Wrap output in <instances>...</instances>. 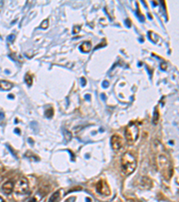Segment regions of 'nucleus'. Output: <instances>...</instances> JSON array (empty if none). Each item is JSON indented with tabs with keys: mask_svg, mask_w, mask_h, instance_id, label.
<instances>
[{
	"mask_svg": "<svg viewBox=\"0 0 179 202\" xmlns=\"http://www.w3.org/2000/svg\"><path fill=\"white\" fill-rule=\"evenodd\" d=\"M137 166V162L135 157L129 152H126L123 155L121 158V170L122 173L125 176L133 173Z\"/></svg>",
	"mask_w": 179,
	"mask_h": 202,
	"instance_id": "f257e3e1",
	"label": "nucleus"
},
{
	"mask_svg": "<svg viewBox=\"0 0 179 202\" xmlns=\"http://www.w3.org/2000/svg\"><path fill=\"white\" fill-rule=\"evenodd\" d=\"M157 162H158V168H159L162 175L167 180L170 179L173 171H172V165L170 164V161H169L167 155L164 153L158 154V157H157Z\"/></svg>",
	"mask_w": 179,
	"mask_h": 202,
	"instance_id": "f03ea898",
	"label": "nucleus"
},
{
	"mask_svg": "<svg viewBox=\"0 0 179 202\" xmlns=\"http://www.w3.org/2000/svg\"><path fill=\"white\" fill-rule=\"evenodd\" d=\"M125 138L129 143H134L139 137V128L136 124L131 122L125 129L124 131Z\"/></svg>",
	"mask_w": 179,
	"mask_h": 202,
	"instance_id": "7ed1b4c3",
	"label": "nucleus"
},
{
	"mask_svg": "<svg viewBox=\"0 0 179 202\" xmlns=\"http://www.w3.org/2000/svg\"><path fill=\"white\" fill-rule=\"evenodd\" d=\"M15 191L16 194L19 195H24L29 191V181L26 178H21L19 181H17L15 188Z\"/></svg>",
	"mask_w": 179,
	"mask_h": 202,
	"instance_id": "20e7f679",
	"label": "nucleus"
},
{
	"mask_svg": "<svg viewBox=\"0 0 179 202\" xmlns=\"http://www.w3.org/2000/svg\"><path fill=\"white\" fill-rule=\"evenodd\" d=\"M96 191L103 196H109L111 193L110 188L105 180H99L96 184Z\"/></svg>",
	"mask_w": 179,
	"mask_h": 202,
	"instance_id": "39448f33",
	"label": "nucleus"
},
{
	"mask_svg": "<svg viewBox=\"0 0 179 202\" xmlns=\"http://www.w3.org/2000/svg\"><path fill=\"white\" fill-rule=\"evenodd\" d=\"M124 146V141L123 139V138L117 134H115L112 136L111 138V147L113 148V150L115 151H119L121 150Z\"/></svg>",
	"mask_w": 179,
	"mask_h": 202,
	"instance_id": "423d86ee",
	"label": "nucleus"
},
{
	"mask_svg": "<svg viewBox=\"0 0 179 202\" xmlns=\"http://www.w3.org/2000/svg\"><path fill=\"white\" fill-rule=\"evenodd\" d=\"M14 188H15V185H14V182L12 181H7L2 185V189H3L4 193H6L7 195L11 194L13 192Z\"/></svg>",
	"mask_w": 179,
	"mask_h": 202,
	"instance_id": "0eeeda50",
	"label": "nucleus"
},
{
	"mask_svg": "<svg viewBox=\"0 0 179 202\" xmlns=\"http://www.w3.org/2000/svg\"><path fill=\"white\" fill-rule=\"evenodd\" d=\"M13 87V84L8 82V81H5V80H1L0 81V89L4 90V91H8Z\"/></svg>",
	"mask_w": 179,
	"mask_h": 202,
	"instance_id": "6e6552de",
	"label": "nucleus"
},
{
	"mask_svg": "<svg viewBox=\"0 0 179 202\" xmlns=\"http://www.w3.org/2000/svg\"><path fill=\"white\" fill-rule=\"evenodd\" d=\"M140 182H141V186L142 188H144V189H148V188H150V187L151 186V181H150V180L149 178H147V177H142V178L141 179Z\"/></svg>",
	"mask_w": 179,
	"mask_h": 202,
	"instance_id": "1a4fd4ad",
	"label": "nucleus"
},
{
	"mask_svg": "<svg viewBox=\"0 0 179 202\" xmlns=\"http://www.w3.org/2000/svg\"><path fill=\"white\" fill-rule=\"evenodd\" d=\"M91 49V44L90 41H84L81 46H80V50L83 52H89Z\"/></svg>",
	"mask_w": 179,
	"mask_h": 202,
	"instance_id": "9d476101",
	"label": "nucleus"
},
{
	"mask_svg": "<svg viewBox=\"0 0 179 202\" xmlns=\"http://www.w3.org/2000/svg\"><path fill=\"white\" fill-rule=\"evenodd\" d=\"M60 195H61V190H57L56 191L49 199V202H57L60 198Z\"/></svg>",
	"mask_w": 179,
	"mask_h": 202,
	"instance_id": "9b49d317",
	"label": "nucleus"
},
{
	"mask_svg": "<svg viewBox=\"0 0 179 202\" xmlns=\"http://www.w3.org/2000/svg\"><path fill=\"white\" fill-rule=\"evenodd\" d=\"M158 120H159V113H158V108H155L154 114H153V124H158Z\"/></svg>",
	"mask_w": 179,
	"mask_h": 202,
	"instance_id": "f8f14e48",
	"label": "nucleus"
},
{
	"mask_svg": "<svg viewBox=\"0 0 179 202\" xmlns=\"http://www.w3.org/2000/svg\"><path fill=\"white\" fill-rule=\"evenodd\" d=\"M25 82L27 83V84L30 86L32 84V75H31L29 73L25 75Z\"/></svg>",
	"mask_w": 179,
	"mask_h": 202,
	"instance_id": "ddd939ff",
	"label": "nucleus"
},
{
	"mask_svg": "<svg viewBox=\"0 0 179 202\" xmlns=\"http://www.w3.org/2000/svg\"><path fill=\"white\" fill-rule=\"evenodd\" d=\"M48 26H49V20H44L42 22V24H41V29H47Z\"/></svg>",
	"mask_w": 179,
	"mask_h": 202,
	"instance_id": "4468645a",
	"label": "nucleus"
},
{
	"mask_svg": "<svg viewBox=\"0 0 179 202\" xmlns=\"http://www.w3.org/2000/svg\"><path fill=\"white\" fill-rule=\"evenodd\" d=\"M128 202H141V201L138 200L136 198H130V199H128Z\"/></svg>",
	"mask_w": 179,
	"mask_h": 202,
	"instance_id": "2eb2a0df",
	"label": "nucleus"
},
{
	"mask_svg": "<svg viewBox=\"0 0 179 202\" xmlns=\"http://www.w3.org/2000/svg\"><path fill=\"white\" fill-rule=\"evenodd\" d=\"M103 85H104L105 87H108V83L107 81H105V82L103 83Z\"/></svg>",
	"mask_w": 179,
	"mask_h": 202,
	"instance_id": "dca6fc26",
	"label": "nucleus"
},
{
	"mask_svg": "<svg viewBox=\"0 0 179 202\" xmlns=\"http://www.w3.org/2000/svg\"><path fill=\"white\" fill-rule=\"evenodd\" d=\"M29 202H37V200H36V198H33L30 199V200H29Z\"/></svg>",
	"mask_w": 179,
	"mask_h": 202,
	"instance_id": "f3484780",
	"label": "nucleus"
},
{
	"mask_svg": "<svg viewBox=\"0 0 179 202\" xmlns=\"http://www.w3.org/2000/svg\"><path fill=\"white\" fill-rule=\"evenodd\" d=\"M4 118V113L3 112H0V120H2Z\"/></svg>",
	"mask_w": 179,
	"mask_h": 202,
	"instance_id": "a211bd4d",
	"label": "nucleus"
},
{
	"mask_svg": "<svg viewBox=\"0 0 179 202\" xmlns=\"http://www.w3.org/2000/svg\"><path fill=\"white\" fill-rule=\"evenodd\" d=\"M82 84H83V85H85V79H84V78H82Z\"/></svg>",
	"mask_w": 179,
	"mask_h": 202,
	"instance_id": "6ab92c4d",
	"label": "nucleus"
},
{
	"mask_svg": "<svg viewBox=\"0 0 179 202\" xmlns=\"http://www.w3.org/2000/svg\"><path fill=\"white\" fill-rule=\"evenodd\" d=\"M0 202H5V200H4L1 197H0Z\"/></svg>",
	"mask_w": 179,
	"mask_h": 202,
	"instance_id": "aec40b11",
	"label": "nucleus"
}]
</instances>
